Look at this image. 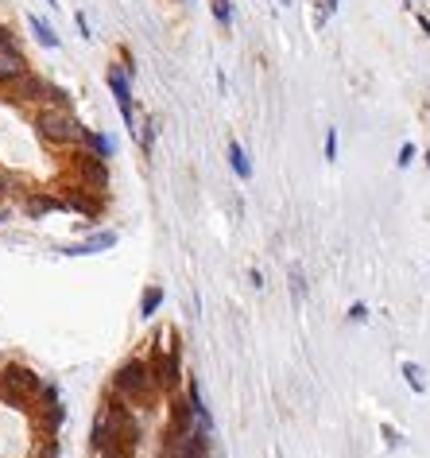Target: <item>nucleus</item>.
<instances>
[{"mask_svg": "<svg viewBox=\"0 0 430 458\" xmlns=\"http://www.w3.org/2000/svg\"><path fill=\"white\" fill-rule=\"evenodd\" d=\"M349 318H353V323H365V318H368V307L365 303H353V307H349Z\"/></svg>", "mask_w": 430, "mask_h": 458, "instance_id": "obj_25", "label": "nucleus"}, {"mask_svg": "<svg viewBox=\"0 0 430 458\" xmlns=\"http://www.w3.org/2000/svg\"><path fill=\"white\" fill-rule=\"evenodd\" d=\"M70 175H74L82 186L105 195V186H109V160H105V155H97V152H89L86 144H82V148H70Z\"/></svg>", "mask_w": 430, "mask_h": 458, "instance_id": "obj_5", "label": "nucleus"}, {"mask_svg": "<svg viewBox=\"0 0 430 458\" xmlns=\"http://www.w3.org/2000/svg\"><path fill=\"white\" fill-rule=\"evenodd\" d=\"M0 396H4V381H0Z\"/></svg>", "mask_w": 430, "mask_h": 458, "instance_id": "obj_30", "label": "nucleus"}, {"mask_svg": "<svg viewBox=\"0 0 430 458\" xmlns=\"http://www.w3.org/2000/svg\"><path fill=\"white\" fill-rule=\"evenodd\" d=\"M283 4H287V0H283Z\"/></svg>", "mask_w": 430, "mask_h": 458, "instance_id": "obj_32", "label": "nucleus"}, {"mask_svg": "<svg viewBox=\"0 0 430 458\" xmlns=\"http://www.w3.org/2000/svg\"><path fill=\"white\" fill-rule=\"evenodd\" d=\"M20 74H27V58L23 55H0V89L12 86Z\"/></svg>", "mask_w": 430, "mask_h": 458, "instance_id": "obj_11", "label": "nucleus"}, {"mask_svg": "<svg viewBox=\"0 0 430 458\" xmlns=\"http://www.w3.org/2000/svg\"><path fill=\"white\" fill-rule=\"evenodd\" d=\"M427 167H430V152H427Z\"/></svg>", "mask_w": 430, "mask_h": 458, "instance_id": "obj_31", "label": "nucleus"}, {"mask_svg": "<svg viewBox=\"0 0 430 458\" xmlns=\"http://www.w3.org/2000/svg\"><path fill=\"white\" fill-rule=\"evenodd\" d=\"M419 28L427 32V39H430V20H427V16H419Z\"/></svg>", "mask_w": 430, "mask_h": 458, "instance_id": "obj_28", "label": "nucleus"}, {"mask_svg": "<svg viewBox=\"0 0 430 458\" xmlns=\"http://www.w3.org/2000/svg\"><path fill=\"white\" fill-rule=\"evenodd\" d=\"M159 342H163V338H155V346H151L148 365H151V373H155V381L163 384V393H174V389L183 384V349H179V334H171V346H167V353H163Z\"/></svg>", "mask_w": 430, "mask_h": 458, "instance_id": "obj_4", "label": "nucleus"}, {"mask_svg": "<svg viewBox=\"0 0 430 458\" xmlns=\"http://www.w3.org/2000/svg\"><path fill=\"white\" fill-rule=\"evenodd\" d=\"M229 167H233V175L237 179H252V164H248V155H245V148H240L237 140H229Z\"/></svg>", "mask_w": 430, "mask_h": 458, "instance_id": "obj_12", "label": "nucleus"}, {"mask_svg": "<svg viewBox=\"0 0 430 458\" xmlns=\"http://www.w3.org/2000/svg\"><path fill=\"white\" fill-rule=\"evenodd\" d=\"M32 458H63V447H58V435H39L35 439Z\"/></svg>", "mask_w": 430, "mask_h": 458, "instance_id": "obj_16", "label": "nucleus"}, {"mask_svg": "<svg viewBox=\"0 0 430 458\" xmlns=\"http://www.w3.org/2000/svg\"><path fill=\"white\" fill-rule=\"evenodd\" d=\"M0 381H4V396L0 400L12 404V408H23V412H32V400L43 393V377L32 365H20V361L0 365Z\"/></svg>", "mask_w": 430, "mask_h": 458, "instance_id": "obj_3", "label": "nucleus"}, {"mask_svg": "<svg viewBox=\"0 0 430 458\" xmlns=\"http://www.w3.org/2000/svg\"><path fill=\"white\" fill-rule=\"evenodd\" d=\"M415 155H419V152H415V144H403V148H399V155H396V167H399V171H403V167H411V160H415Z\"/></svg>", "mask_w": 430, "mask_h": 458, "instance_id": "obj_21", "label": "nucleus"}, {"mask_svg": "<svg viewBox=\"0 0 430 458\" xmlns=\"http://www.w3.org/2000/svg\"><path fill=\"white\" fill-rule=\"evenodd\" d=\"M326 160H330V164L337 160V129L326 132Z\"/></svg>", "mask_w": 430, "mask_h": 458, "instance_id": "obj_23", "label": "nucleus"}, {"mask_svg": "<svg viewBox=\"0 0 430 458\" xmlns=\"http://www.w3.org/2000/svg\"><path fill=\"white\" fill-rule=\"evenodd\" d=\"M109 389H113V393H120L124 400L132 404V408H144V412H151V408L159 404V396H163V384L155 381V373H151L148 358L120 361Z\"/></svg>", "mask_w": 430, "mask_h": 458, "instance_id": "obj_1", "label": "nucleus"}, {"mask_svg": "<svg viewBox=\"0 0 430 458\" xmlns=\"http://www.w3.org/2000/svg\"><path fill=\"white\" fill-rule=\"evenodd\" d=\"M47 4H51V8H58V0H47Z\"/></svg>", "mask_w": 430, "mask_h": 458, "instance_id": "obj_29", "label": "nucleus"}, {"mask_svg": "<svg viewBox=\"0 0 430 458\" xmlns=\"http://www.w3.org/2000/svg\"><path fill=\"white\" fill-rule=\"evenodd\" d=\"M380 435H384V443H387V447H399V443H403V439H399V431H396L392 424H384V427H380Z\"/></svg>", "mask_w": 430, "mask_h": 458, "instance_id": "obj_24", "label": "nucleus"}, {"mask_svg": "<svg viewBox=\"0 0 430 458\" xmlns=\"http://www.w3.org/2000/svg\"><path fill=\"white\" fill-rule=\"evenodd\" d=\"M399 373H403V381H407V389H411L415 396L427 393V377H422V365H415V361H403V369H399Z\"/></svg>", "mask_w": 430, "mask_h": 458, "instance_id": "obj_15", "label": "nucleus"}, {"mask_svg": "<svg viewBox=\"0 0 430 458\" xmlns=\"http://www.w3.org/2000/svg\"><path fill=\"white\" fill-rule=\"evenodd\" d=\"M322 4H326V12L334 16V12H337V4H341V0H322Z\"/></svg>", "mask_w": 430, "mask_h": 458, "instance_id": "obj_27", "label": "nucleus"}, {"mask_svg": "<svg viewBox=\"0 0 430 458\" xmlns=\"http://www.w3.org/2000/svg\"><path fill=\"white\" fill-rule=\"evenodd\" d=\"M113 245H117V233H113V229H101V233H93V237H86V241L66 245L63 257H97V252L113 249Z\"/></svg>", "mask_w": 430, "mask_h": 458, "instance_id": "obj_10", "label": "nucleus"}, {"mask_svg": "<svg viewBox=\"0 0 430 458\" xmlns=\"http://www.w3.org/2000/svg\"><path fill=\"white\" fill-rule=\"evenodd\" d=\"M86 148L89 152H97V155H113V136H105V132H93V129H86Z\"/></svg>", "mask_w": 430, "mask_h": 458, "instance_id": "obj_17", "label": "nucleus"}, {"mask_svg": "<svg viewBox=\"0 0 430 458\" xmlns=\"http://www.w3.org/2000/svg\"><path fill=\"white\" fill-rule=\"evenodd\" d=\"M74 23H78V35H82V39H93V28H89L86 12H74Z\"/></svg>", "mask_w": 430, "mask_h": 458, "instance_id": "obj_22", "label": "nucleus"}, {"mask_svg": "<svg viewBox=\"0 0 430 458\" xmlns=\"http://www.w3.org/2000/svg\"><path fill=\"white\" fill-rule=\"evenodd\" d=\"M155 132H159V120H144L140 124V132H136V144H140V152L144 155H151V148H155Z\"/></svg>", "mask_w": 430, "mask_h": 458, "instance_id": "obj_18", "label": "nucleus"}, {"mask_svg": "<svg viewBox=\"0 0 430 458\" xmlns=\"http://www.w3.org/2000/svg\"><path fill=\"white\" fill-rule=\"evenodd\" d=\"M32 419H35V435H58L66 424V404H32Z\"/></svg>", "mask_w": 430, "mask_h": 458, "instance_id": "obj_8", "label": "nucleus"}, {"mask_svg": "<svg viewBox=\"0 0 430 458\" xmlns=\"http://www.w3.org/2000/svg\"><path fill=\"white\" fill-rule=\"evenodd\" d=\"M51 190L63 198V210H74V214H82V218H97V214H105V195L82 186L78 179H70V183H54Z\"/></svg>", "mask_w": 430, "mask_h": 458, "instance_id": "obj_6", "label": "nucleus"}, {"mask_svg": "<svg viewBox=\"0 0 430 458\" xmlns=\"http://www.w3.org/2000/svg\"><path fill=\"white\" fill-rule=\"evenodd\" d=\"M27 28L35 32V39L47 47V51H58V35H54V28L47 20H39V16H27Z\"/></svg>", "mask_w": 430, "mask_h": 458, "instance_id": "obj_13", "label": "nucleus"}, {"mask_svg": "<svg viewBox=\"0 0 430 458\" xmlns=\"http://www.w3.org/2000/svg\"><path fill=\"white\" fill-rule=\"evenodd\" d=\"M35 132L51 148H82L86 144V124L74 117V109H63V105L35 109Z\"/></svg>", "mask_w": 430, "mask_h": 458, "instance_id": "obj_2", "label": "nucleus"}, {"mask_svg": "<svg viewBox=\"0 0 430 458\" xmlns=\"http://www.w3.org/2000/svg\"><path fill=\"white\" fill-rule=\"evenodd\" d=\"M210 8H214V20L229 32L233 28V0H210Z\"/></svg>", "mask_w": 430, "mask_h": 458, "instance_id": "obj_19", "label": "nucleus"}, {"mask_svg": "<svg viewBox=\"0 0 430 458\" xmlns=\"http://www.w3.org/2000/svg\"><path fill=\"white\" fill-rule=\"evenodd\" d=\"M0 55H23L20 39H16V32H12L8 23H0Z\"/></svg>", "mask_w": 430, "mask_h": 458, "instance_id": "obj_20", "label": "nucleus"}, {"mask_svg": "<svg viewBox=\"0 0 430 458\" xmlns=\"http://www.w3.org/2000/svg\"><path fill=\"white\" fill-rule=\"evenodd\" d=\"M105 82H109V89H113V98H117V105H120L124 129L136 136V132H140V124H136V109H132V78L124 74V66H120V63H113L105 70Z\"/></svg>", "mask_w": 430, "mask_h": 458, "instance_id": "obj_7", "label": "nucleus"}, {"mask_svg": "<svg viewBox=\"0 0 430 458\" xmlns=\"http://www.w3.org/2000/svg\"><path fill=\"white\" fill-rule=\"evenodd\" d=\"M8 190H12V175H8V171H0V202L8 198Z\"/></svg>", "mask_w": 430, "mask_h": 458, "instance_id": "obj_26", "label": "nucleus"}, {"mask_svg": "<svg viewBox=\"0 0 430 458\" xmlns=\"http://www.w3.org/2000/svg\"><path fill=\"white\" fill-rule=\"evenodd\" d=\"M163 307V287L159 284H148L140 295V318H155V311Z\"/></svg>", "mask_w": 430, "mask_h": 458, "instance_id": "obj_14", "label": "nucleus"}, {"mask_svg": "<svg viewBox=\"0 0 430 458\" xmlns=\"http://www.w3.org/2000/svg\"><path fill=\"white\" fill-rule=\"evenodd\" d=\"M63 210V198L54 195V190H32V195L23 198V218H51V214H58Z\"/></svg>", "mask_w": 430, "mask_h": 458, "instance_id": "obj_9", "label": "nucleus"}]
</instances>
